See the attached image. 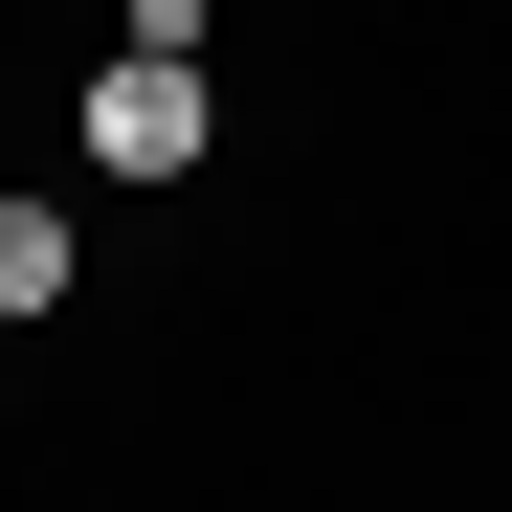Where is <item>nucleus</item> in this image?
Returning <instances> with one entry per match:
<instances>
[{
  "label": "nucleus",
  "instance_id": "obj_2",
  "mask_svg": "<svg viewBox=\"0 0 512 512\" xmlns=\"http://www.w3.org/2000/svg\"><path fill=\"white\" fill-rule=\"evenodd\" d=\"M67 290H90V223H67V201H0V312H67Z\"/></svg>",
  "mask_w": 512,
  "mask_h": 512
},
{
  "label": "nucleus",
  "instance_id": "obj_1",
  "mask_svg": "<svg viewBox=\"0 0 512 512\" xmlns=\"http://www.w3.org/2000/svg\"><path fill=\"white\" fill-rule=\"evenodd\" d=\"M201 45H112L90 67V179H201Z\"/></svg>",
  "mask_w": 512,
  "mask_h": 512
}]
</instances>
